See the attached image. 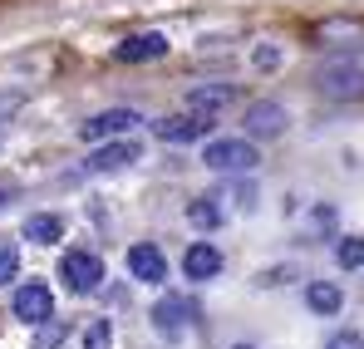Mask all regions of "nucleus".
Instances as JSON below:
<instances>
[{
    "instance_id": "7",
    "label": "nucleus",
    "mask_w": 364,
    "mask_h": 349,
    "mask_svg": "<svg viewBox=\"0 0 364 349\" xmlns=\"http://www.w3.org/2000/svg\"><path fill=\"white\" fill-rule=\"evenodd\" d=\"M138 158H143V148L133 138H109L89 153V173H119V168H133Z\"/></svg>"
},
{
    "instance_id": "1",
    "label": "nucleus",
    "mask_w": 364,
    "mask_h": 349,
    "mask_svg": "<svg viewBox=\"0 0 364 349\" xmlns=\"http://www.w3.org/2000/svg\"><path fill=\"white\" fill-rule=\"evenodd\" d=\"M315 84H320V94L335 99V104L364 99V50H340V55L320 59Z\"/></svg>"
},
{
    "instance_id": "5",
    "label": "nucleus",
    "mask_w": 364,
    "mask_h": 349,
    "mask_svg": "<svg viewBox=\"0 0 364 349\" xmlns=\"http://www.w3.org/2000/svg\"><path fill=\"white\" fill-rule=\"evenodd\" d=\"M138 118H143V114H133V109H104V114H94V118H84V123H79V138H84V143L128 138V133L138 128Z\"/></svg>"
},
{
    "instance_id": "21",
    "label": "nucleus",
    "mask_w": 364,
    "mask_h": 349,
    "mask_svg": "<svg viewBox=\"0 0 364 349\" xmlns=\"http://www.w3.org/2000/svg\"><path fill=\"white\" fill-rule=\"evenodd\" d=\"M325 349H364V335L360 330H340V335H330V345Z\"/></svg>"
},
{
    "instance_id": "17",
    "label": "nucleus",
    "mask_w": 364,
    "mask_h": 349,
    "mask_svg": "<svg viewBox=\"0 0 364 349\" xmlns=\"http://www.w3.org/2000/svg\"><path fill=\"white\" fill-rule=\"evenodd\" d=\"M335 261H340L345 271H360L364 266V236H345V241L335 246Z\"/></svg>"
},
{
    "instance_id": "3",
    "label": "nucleus",
    "mask_w": 364,
    "mask_h": 349,
    "mask_svg": "<svg viewBox=\"0 0 364 349\" xmlns=\"http://www.w3.org/2000/svg\"><path fill=\"white\" fill-rule=\"evenodd\" d=\"M60 281H64L74 295H94L99 286H104V261H99L94 251H64Z\"/></svg>"
},
{
    "instance_id": "19",
    "label": "nucleus",
    "mask_w": 364,
    "mask_h": 349,
    "mask_svg": "<svg viewBox=\"0 0 364 349\" xmlns=\"http://www.w3.org/2000/svg\"><path fill=\"white\" fill-rule=\"evenodd\" d=\"M84 349H114V325L109 320H94L84 330Z\"/></svg>"
},
{
    "instance_id": "6",
    "label": "nucleus",
    "mask_w": 364,
    "mask_h": 349,
    "mask_svg": "<svg viewBox=\"0 0 364 349\" xmlns=\"http://www.w3.org/2000/svg\"><path fill=\"white\" fill-rule=\"evenodd\" d=\"M128 276L143 281V286H163L168 281V256L153 241H138V246H128Z\"/></svg>"
},
{
    "instance_id": "23",
    "label": "nucleus",
    "mask_w": 364,
    "mask_h": 349,
    "mask_svg": "<svg viewBox=\"0 0 364 349\" xmlns=\"http://www.w3.org/2000/svg\"><path fill=\"white\" fill-rule=\"evenodd\" d=\"M20 109V94H0V118H10Z\"/></svg>"
},
{
    "instance_id": "24",
    "label": "nucleus",
    "mask_w": 364,
    "mask_h": 349,
    "mask_svg": "<svg viewBox=\"0 0 364 349\" xmlns=\"http://www.w3.org/2000/svg\"><path fill=\"white\" fill-rule=\"evenodd\" d=\"M232 349H256V345H232Z\"/></svg>"
},
{
    "instance_id": "11",
    "label": "nucleus",
    "mask_w": 364,
    "mask_h": 349,
    "mask_svg": "<svg viewBox=\"0 0 364 349\" xmlns=\"http://www.w3.org/2000/svg\"><path fill=\"white\" fill-rule=\"evenodd\" d=\"M207 128H212V118H197V114H173V118H158L153 123V133L163 143H197Z\"/></svg>"
},
{
    "instance_id": "14",
    "label": "nucleus",
    "mask_w": 364,
    "mask_h": 349,
    "mask_svg": "<svg viewBox=\"0 0 364 349\" xmlns=\"http://www.w3.org/2000/svg\"><path fill=\"white\" fill-rule=\"evenodd\" d=\"M158 55H168V35H153V30L119 45V59H128V64H143V59H158Z\"/></svg>"
},
{
    "instance_id": "16",
    "label": "nucleus",
    "mask_w": 364,
    "mask_h": 349,
    "mask_svg": "<svg viewBox=\"0 0 364 349\" xmlns=\"http://www.w3.org/2000/svg\"><path fill=\"white\" fill-rule=\"evenodd\" d=\"M187 222H192V227H197V232H217V227H222V207H217V202H212V197H207V202H202V197H197V202H192V207H187Z\"/></svg>"
},
{
    "instance_id": "20",
    "label": "nucleus",
    "mask_w": 364,
    "mask_h": 349,
    "mask_svg": "<svg viewBox=\"0 0 364 349\" xmlns=\"http://www.w3.org/2000/svg\"><path fill=\"white\" fill-rule=\"evenodd\" d=\"M20 276V251H15V241H0V286H10Z\"/></svg>"
},
{
    "instance_id": "13",
    "label": "nucleus",
    "mask_w": 364,
    "mask_h": 349,
    "mask_svg": "<svg viewBox=\"0 0 364 349\" xmlns=\"http://www.w3.org/2000/svg\"><path fill=\"white\" fill-rule=\"evenodd\" d=\"M305 305H310V315H340L345 291H340L335 281H310V286H305Z\"/></svg>"
},
{
    "instance_id": "12",
    "label": "nucleus",
    "mask_w": 364,
    "mask_h": 349,
    "mask_svg": "<svg viewBox=\"0 0 364 349\" xmlns=\"http://www.w3.org/2000/svg\"><path fill=\"white\" fill-rule=\"evenodd\" d=\"M182 271H187V281H212V276H222V251L212 241H192L182 256Z\"/></svg>"
},
{
    "instance_id": "4",
    "label": "nucleus",
    "mask_w": 364,
    "mask_h": 349,
    "mask_svg": "<svg viewBox=\"0 0 364 349\" xmlns=\"http://www.w3.org/2000/svg\"><path fill=\"white\" fill-rule=\"evenodd\" d=\"M10 310H15L20 325H45V320H55V291H50L45 281H30V286L15 291Z\"/></svg>"
},
{
    "instance_id": "18",
    "label": "nucleus",
    "mask_w": 364,
    "mask_h": 349,
    "mask_svg": "<svg viewBox=\"0 0 364 349\" xmlns=\"http://www.w3.org/2000/svg\"><path fill=\"white\" fill-rule=\"evenodd\" d=\"M60 345H64V320L35 325V349H60Z\"/></svg>"
},
{
    "instance_id": "2",
    "label": "nucleus",
    "mask_w": 364,
    "mask_h": 349,
    "mask_svg": "<svg viewBox=\"0 0 364 349\" xmlns=\"http://www.w3.org/2000/svg\"><path fill=\"white\" fill-rule=\"evenodd\" d=\"M202 163H207L212 173H251V168L261 163V153H256L251 138H207Z\"/></svg>"
},
{
    "instance_id": "22",
    "label": "nucleus",
    "mask_w": 364,
    "mask_h": 349,
    "mask_svg": "<svg viewBox=\"0 0 364 349\" xmlns=\"http://www.w3.org/2000/svg\"><path fill=\"white\" fill-rule=\"evenodd\" d=\"M256 64H261V69H276V64H281V50H276V45H261V50H256Z\"/></svg>"
},
{
    "instance_id": "9",
    "label": "nucleus",
    "mask_w": 364,
    "mask_h": 349,
    "mask_svg": "<svg viewBox=\"0 0 364 349\" xmlns=\"http://www.w3.org/2000/svg\"><path fill=\"white\" fill-rule=\"evenodd\" d=\"M227 104H237L232 84H197V89H187V114H197V118H217Z\"/></svg>"
},
{
    "instance_id": "10",
    "label": "nucleus",
    "mask_w": 364,
    "mask_h": 349,
    "mask_svg": "<svg viewBox=\"0 0 364 349\" xmlns=\"http://www.w3.org/2000/svg\"><path fill=\"white\" fill-rule=\"evenodd\" d=\"M187 320H192V300H182V295H163L153 305V330L168 335V340H178L182 330H187Z\"/></svg>"
},
{
    "instance_id": "8",
    "label": "nucleus",
    "mask_w": 364,
    "mask_h": 349,
    "mask_svg": "<svg viewBox=\"0 0 364 349\" xmlns=\"http://www.w3.org/2000/svg\"><path fill=\"white\" fill-rule=\"evenodd\" d=\"M276 133H286V109L276 99L246 104V138H276Z\"/></svg>"
},
{
    "instance_id": "15",
    "label": "nucleus",
    "mask_w": 364,
    "mask_h": 349,
    "mask_svg": "<svg viewBox=\"0 0 364 349\" xmlns=\"http://www.w3.org/2000/svg\"><path fill=\"white\" fill-rule=\"evenodd\" d=\"M64 236V217L55 212H35V217H25V241H35V246H55Z\"/></svg>"
}]
</instances>
